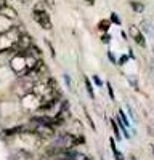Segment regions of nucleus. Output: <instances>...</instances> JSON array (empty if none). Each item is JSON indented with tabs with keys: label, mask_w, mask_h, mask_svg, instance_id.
Here are the masks:
<instances>
[{
	"label": "nucleus",
	"mask_w": 154,
	"mask_h": 160,
	"mask_svg": "<svg viewBox=\"0 0 154 160\" xmlns=\"http://www.w3.org/2000/svg\"><path fill=\"white\" fill-rule=\"evenodd\" d=\"M45 2H48V3L51 5V7H53V5H55V0H45Z\"/></svg>",
	"instance_id": "26"
},
{
	"label": "nucleus",
	"mask_w": 154,
	"mask_h": 160,
	"mask_svg": "<svg viewBox=\"0 0 154 160\" xmlns=\"http://www.w3.org/2000/svg\"><path fill=\"white\" fill-rule=\"evenodd\" d=\"M111 21H112L114 24H117V26H121V19H119V16L116 15V13H111Z\"/></svg>",
	"instance_id": "15"
},
{
	"label": "nucleus",
	"mask_w": 154,
	"mask_h": 160,
	"mask_svg": "<svg viewBox=\"0 0 154 160\" xmlns=\"http://www.w3.org/2000/svg\"><path fill=\"white\" fill-rule=\"evenodd\" d=\"M72 160H92V157L87 154H82V152L72 151Z\"/></svg>",
	"instance_id": "11"
},
{
	"label": "nucleus",
	"mask_w": 154,
	"mask_h": 160,
	"mask_svg": "<svg viewBox=\"0 0 154 160\" xmlns=\"http://www.w3.org/2000/svg\"><path fill=\"white\" fill-rule=\"evenodd\" d=\"M130 7H132V10L136 11V13H143V11H145V5L141 3V2H136V0H132Z\"/></svg>",
	"instance_id": "10"
},
{
	"label": "nucleus",
	"mask_w": 154,
	"mask_h": 160,
	"mask_svg": "<svg viewBox=\"0 0 154 160\" xmlns=\"http://www.w3.org/2000/svg\"><path fill=\"white\" fill-rule=\"evenodd\" d=\"M109 26H111V21H108V19H101L100 24H98V29L103 31V32H106V31L109 29Z\"/></svg>",
	"instance_id": "13"
},
{
	"label": "nucleus",
	"mask_w": 154,
	"mask_h": 160,
	"mask_svg": "<svg viewBox=\"0 0 154 160\" xmlns=\"http://www.w3.org/2000/svg\"><path fill=\"white\" fill-rule=\"evenodd\" d=\"M45 43H47V47L50 48V53H51V56H56V53H55V48H53V45H51V42H50V40H45Z\"/></svg>",
	"instance_id": "16"
},
{
	"label": "nucleus",
	"mask_w": 154,
	"mask_h": 160,
	"mask_svg": "<svg viewBox=\"0 0 154 160\" xmlns=\"http://www.w3.org/2000/svg\"><path fill=\"white\" fill-rule=\"evenodd\" d=\"M85 3H88V5H93V3H95V0H85Z\"/></svg>",
	"instance_id": "25"
},
{
	"label": "nucleus",
	"mask_w": 154,
	"mask_h": 160,
	"mask_svg": "<svg viewBox=\"0 0 154 160\" xmlns=\"http://www.w3.org/2000/svg\"><path fill=\"white\" fill-rule=\"evenodd\" d=\"M101 42H103V43H109V42H111V35H109V34H103V35H101Z\"/></svg>",
	"instance_id": "17"
},
{
	"label": "nucleus",
	"mask_w": 154,
	"mask_h": 160,
	"mask_svg": "<svg viewBox=\"0 0 154 160\" xmlns=\"http://www.w3.org/2000/svg\"><path fill=\"white\" fill-rule=\"evenodd\" d=\"M111 127H112V130H114L116 138L121 139V131H119V127H117V123H116V120H111Z\"/></svg>",
	"instance_id": "14"
},
{
	"label": "nucleus",
	"mask_w": 154,
	"mask_h": 160,
	"mask_svg": "<svg viewBox=\"0 0 154 160\" xmlns=\"http://www.w3.org/2000/svg\"><path fill=\"white\" fill-rule=\"evenodd\" d=\"M16 45H18V48L21 50V51H29L32 47H34V40H32V37L29 35V34H19L18 35V42H16Z\"/></svg>",
	"instance_id": "5"
},
{
	"label": "nucleus",
	"mask_w": 154,
	"mask_h": 160,
	"mask_svg": "<svg viewBox=\"0 0 154 160\" xmlns=\"http://www.w3.org/2000/svg\"><path fill=\"white\" fill-rule=\"evenodd\" d=\"M21 3H29V0H19Z\"/></svg>",
	"instance_id": "27"
},
{
	"label": "nucleus",
	"mask_w": 154,
	"mask_h": 160,
	"mask_svg": "<svg viewBox=\"0 0 154 160\" xmlns=\"http://www.w3.org/2000/svg\"><path fill=\"white\" fill-rule=\"evenodd\" d=\"M151 148H152V152H154V146H151Z\"/></svg>",
	"instance_id": "28"
},
{
	"label": "nucleus",
	"mask_w": 154,
	"mask_h": 160,
	"mask_svg": "<svg viewBox=\"0 0 154 160\" xmlns=\"http://www.w3.org/2000/svg\"><path fill=\"white\" fill-rule=\"evenodd\" d=\"M128 61V56L127 55H124V56H121V59H119V64H125Z\"/></svg>",
	"instance_id": "22"
},
{
	"label": "nucleus",
	"mask_w": 154,
	"mask_h": 160,
	"mask_svg": "<svg viewBox=\"0 0 154 160\" xmlns=\"http://www.w3.org/2000/svg\"><path fill=\"white\" fill-rule=\"evenodd\" d=\"M106 87H108V93H109V96H111V99H114V90H112L111 83L108 82V83H106Z\"/></svg>",
	"instance_id": "19"
},
{
	"label": "nucleus",
	"mask_w": 154,
	"mask_h": 160,
	"mask_svg": "<svg viewBox=\"0 0 154 160\" xmlns=\"http://www.w3.org/2000/svg\"><path fill=\"white\" fill-rule=\"evenodd\" d=\"M37 58L34 56V53L29 50V51H19L16 56H13L11 61H10V68L11 71L15 72L16 75L19 77H28L32 69L35 68L37 64Z\"/></svg>",
	"instance_id": "1"
},
{
	"label": "nucleus",
	"mask_w": 154,
	"mask_h": 160,
	"mask_svg": "<svg viewBox=\"0 0 154 160\" xmlns=\"http://www.w3.org/2000/svg\"><path fill=\"white\" fill-rule=\"evenodd\" d=\"M0 15H3V16H7V18H8V16H10V18H16V16H18V13H16L15 10H13L11 7H8V5H7L2 11H0Z\"/></svg>",
	"instance_id": "9"
},
{
	"label": "nucleus",
	"mask_w": 154,
	"mask_h": 160,
	"mask_svg": "<svg viewBox=\"0 0 154 160\" xmlns=\"http://www.w3.org/2000/svg\"><path fill=\"white\" fill-rule=\"evenodd\" d=\"M101 160H105V158H101Z\"/></svg>",
	"instance_id": "29"
},
{
	"label": "nucleus",
	"mask_w": 154,
	"mask_h": 160,
	"mask_svg": "<svg viewBox=\"0 0 154 160\" xmlns=\"http://www.w3.org/2000/svg\"><path fill=\"white\" fill-rule=\"evenodd\" d=\"M32 18L35 19V22H38V26L47 31H50L51 28H53V24H51V18H50V13L48 11H44L40 8H35L32 10Z\"/></svg>",
	"instance_id": "3"
},
{
	"label": "nucleus",
	"mask_w": 154,
	"mask_h": 160,
	"mask_svg": "<svg viewBox=\"0 0 154 160\" xmlns=\"http://www.w3.org/2000/svg\"><path fill=\"white\" fill-rule=\"evenodd\" d=\"M128 34H130V37L136 42V45H140V47H146V40H145V35H143V32H141L135 24H132L130 28H128Z\"/></svg>",
	"instance_id": "6"
},
{
	"label": "nucleus",
	"mask_w": 154,
	"mask_h": 160,
	"mask_svg": "<svg viewBox=\"0 0 154 160\" xmlns=\"http://www.w3.org/2000/svg\"><path fill=\"white\" fill-rule=\"evenodd\" d=\"M109 144H111V149H112V152H114V158H116V160H125L124 155L121 154V151H117V148H116V141H114L112 138L109 139Z\"/></svg>",
	"instance_id": "8"
},
{
	"label": "nucleus",
	"mask_w": 154,
	"mask_h": 160,
	"mask_svg": "<svg viewBox=\"0 0 154 160\" xmlns=\"http://www.w3.org/2000/svg\"><path fill=\"white\" fill-rule=\"evenodd\" d=\"M11 160H35V155L31 151H26V149H19L15 154L11 155Z\"/></svg>",
	"instance_id": "7"
},
{
	"label": "nucleus",
	"mask_w": 154,
	"mask_h": 160,
	"mask_svg": "<svg viewBox=\"0 0 154 160\" xmlns=\"http://www.w3.org/2000/svg\"><path fill=\"white\" fill-rule=\"evenodd\" d=\"M32 133L40 139H53L55 135H56L55 128L50 127V125H35L32 128Z\"/></svg>",
	"instance_id": "4"
},
{
	"label": "nucleus",
	"mask_w": 154,
	"mask_h": 160,
	"mask_svg": "<svg viewBox=\"0 0 154 160\" xmlns=\"http://www.w3.org/2000/svg\"><path fill=\"white\" fill-rule=\"evenodd\" d=\"M149 21H143V26H145V29L148 31V32H152V28H151V24H148Z\"/></svg>",
	"instance_id": "21"
},
{
	"label": "nucleus",
	"mask_w": 154,
	"mask_h": 160,
	"mask_svg": "<svg viewBox=\"0 0 154 160\" xmlns=\"http://www.w3.org/2000/svg\"><path fill=\"white\" fill-rule=\"evenodd\" d=\"M5 7H7V0H0V11H2Z\"/></svg>",
	"instance_id": "24"
},
{
	"label": "nucleus",
	"mask_w": 154,
	"mask_h": 160,
	"mask_svg": "<svg viewBox=\"0 0 154 160\" xmlns=\"http://www.w3.org/2000/svg\"><path fill=\"white\" fill-rule=\"evenodd\" d=\"M93 82H95L98 87H103V82H101V78H100L98 75H95V77H93Z\"/></svg>",
	"instance_id": "20"
},
{
	"label": "nucleus",
	"mask_w": 154,
	"mask_h": 160,
	"mask_svg": "<svg viewBox=\"0 0 154 160\" xmlns=\"http://www.w3.org/2000/svg\"><path fill=\"white\" fill-rule=\"evenodd\" d=\"M108 58H109V59H111V62H114V64H116V62H117V61H116V58H114V55H112V53H111V51L108 53Z\"/></svg>",
	"instance_id": "23"
},
{
	"label": "nucleus",
	"mask_w": 154,
	"mask_h": 160,
	"mask_svg": "<svg viewBox=\"0 0 154 160\" xmlns=\"http://www.w3.org/2000/svg\"><path fill=\"white\" fill-rule=\"evenodd\" d=\"M85 117H87V120H88V123H90V127H92V130H96L95 128V123H93V120H92V117H90V114L85 111Z\"/></svg>",
	"instance_id": "18"
},
{
	"label": "nucleus",
	"mask_w": 154,
	"mask_h": 160,
	"mask_svg": "<svg viewBox=\"0 0 154 160\" xmlns=\"http://www.w3.org/2000/svg\"><path fill=\"white\" fill-rule=\"evenodd\" d=\"M84 82H85V88H87V91H88V95H90V98H95V93H93V87H92V82H90V78L88 77H84Z\"/></svg>",
	"instance_id": "12"
},
{
	"label": "nucleus",
	"mask_w": 154,
	"mask_h": 160,
	"mask_svg": "<svg viewBox=\"0 0 154 160\" xmlns=\"http://www.w3.org/2000/svg\"><path fill=\"white\" fill-rule=\"evenodd\" d=\"M79 144H85L84 136H75V135H71V133H63V135H59L56 138L53 146H58L61 149H74L75 146H79Z\"/></svg>",
	"instance_id": "2"
}]
</instances>
